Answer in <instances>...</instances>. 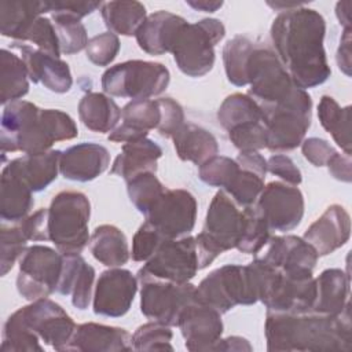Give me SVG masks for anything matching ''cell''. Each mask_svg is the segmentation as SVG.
Wrapping results in <instances>:
<instances>
[{
    "label": "cell",
    "instance_id": "obj_22",
    "mask_svg": "<svg viewBox=\"0 0 352 352\" xmlns=\"http://www.w3.org/2000/svg\"><path fill=\"white\" fill-rule=\"evenodd\" d=\"M110 165V154L98 143H80L66 148L60 155L59 172L73 182H91L100 176Z\"/></svg>",
    "mask_w": 352,
    "mask_h": 352
},
{
    "label": "cell",
    "instance_id": "obj_49",
    "mask_svg": "<svg viewBox=\"0 0 352 352\" xmlns=\"http://www.w3.org/2000/svg\"><path fill=\"white\" fill-rule=\"evenodd\" d=\"M120 40L117 34L111 32H104L89 38L85 52L87 58L96 66L110 65L120 51Z\"/></svg>",
    "mask_w": 352,
    "mask_h": 352
},
{
    "label": "cell",
    "instance_id": "obj_39",
    "mask_svg": "<svg viewBox=\"0 0 352 352\" xmlns=\"http://www.w3.org/2000/svg\"><path fill=\"white\" fill-rule=\"evenodd\" d=\"M256 43L246 36H235L223 48V62L227 78L236 87L248 85L246 65Z\"/></svg>",
    "mask_w": 352,
    "mask_h": 352
},
{
    "label": "cell",
    "instance_id": "obj_15",
    "mask_svg": "<svg viewBox=\"0 0 352 352\" xmlns=\"http://www.w3.org/2000/svg\"><path fill=\"white\" fill-rule=\"evenodd\" d=\"M197 220V201L187 190H168L146 214L151 224L165 239H177L188 235Z\"/></svg>",
    "mask_w": 352,
    "mask_h": 352
},
{
    "label": "cell",
    "instance_id": "obj_25",
    "mask_svg": "<svg viewBox=\"0 0 352 352\" xmlns=\"http://www.w3.org/2000/svg\"><path fill=\"white\" fill-rule=\"evenodd\" d=\"M121 125L114 128L109 140L114 143H128L147 138L150 129L158 128L161 109L157 100H131L121 110Z\"/></svg>",
    "mask_w": 352,
    "mask_h": 352
},
{
    "label": "cell",
    "instance_id": "obj_54",
    "mask_svg": "<svg viewBox=\"0 0 352 352\" xmlns=\"http://www.w3.org/2000/svg\"><path fill=\"white\" fill-rule=\"evenodd\" d=\"M267 170L292 186H298L302 182L300 169L296 166L290 157L283 154L271 155L267 160Z\"/></svg>",
    "mask_w": 352,
    "mask_h": 352
},
{
    "label": "cell",
    "instance_id": "obj_56",
    "mask_svg": "<svg viewBox=\"0 0 352 352\" xmlns=\"http://www.w3.org/2000/svg\"><path fill=\"white\" fill-rule=\"evenodd\" d=\"M102 3L98 1H48L50 12H58V14H66L70 16H74L77 19H81L87 16L88 14L94 12L96 8H100Z\"/></svg>",
    "mask_w": 352,
    "mask_h": 352
},
{
    "label": "cell",
    "instance_id": "obj_40",
    "mask_svg": "<svg viewBox=\"0 0 352 352\" xmlns=\"http://www.w3.org/2000/svg\"><path fill=\"white\" fill-rule=\"evenodd\" d=\"M126 191L133 206L144 216L166 191L155 173L144 172L126 180Z\"/></svg>",
    "mask_w": 352,
    "mask_h": 352
},
{
    "label": "cell",
    "instance_id": "obj_53",
    "mask_svg": "<svg viewBox=\"0 0 352 352\" xmlns=\"http://www.w3.org/2000/svg\"><path fill=\"white\" fill-rule=\"evenodd\" d=\"M301 151L305 160L315 166H324L337 153V150L324 139L308 138L301 143Z\"/></svg>",
    "mask_w": 352,
    "mask_h": 352
},
{
    "label": "cell",
    "instance_id": "obj_10",
    "mask_svg": "<svg viewBox=\"0 0 352 352\" xmlns=\"http://www.w3.org/2000/svg\"><path fill=\"white\" fill-rule=\"evenodd\" d=\"M169 80V70L162 63L135 59L109 67L100 82L110 96L140 100L161 95Z\"/></svg>",
    "mask_w": 352,
    "mask_h": 352
},
{
    "label": "cell",
    "instance_id": "obj_16",
    "mask_svg": "<svg viewBox=\"0 0 352 352\" xmlns=\"http://www.w3.org/2000/svg\"><path fill=\"white\" fill-rule=\"evenodd\" d=\"M270 230L286 232L296 228L304 216V195L292 184L271 182L254 204Z\"/></svg>",
    "mask_w": 352,
    "mask_h": 352
},
{
    "label": "cell",
    "instance_id": "obj_11",
    "mask_svg": "<svg viewBox=\"0 0 352 352\" xmlns=\"http://www.w3.org/2000/svg\"><path fill=\"white\" fill-rule=\"evenodd\" d=\"M63 267V253L44 245L28 246L19 258L16 276L18 293L28 301L45 298L59 283Z\"/></svg>",
    "mask_w": 352,
    "mask_h": 352
},
{
    "label": "cell",
    "instance_id": "obj_3",
    "mask_svg": "<svg viewBox=\"0 0 352 352\" xmlns=\"http://www.w3.org/2000/svg\"><path fill=\"white\" fill-rule=\"evenodd\" d=\"M77 135L74 120L65 111L40 109L28 100H15L4 106L0 129L3 154L44 153L54 143L74 139Z\"/></svg>",
    "mask_w": 352,
    "mask_h": 352
},
{
    "label": "cell",
    "instance_id": "obj_33",
    "mask_svg": "<svg viewBox=\"0 0 352 352\" xmlns=\"http://www.w3.org/2000/svg\"><path fill=\"white\" fill-rule=\"evenodd\" d=\"M89 250L99 263L110 268L121 267L129 260L126 236L111 224H102L95 228L89 236Z\"/></svg>",
    "mask_w": 352,
    "mask_h": 352
},
{
    "label": "cell",
    "instance_id": "obj_37",
    "mask_svg": "<svg viewBox=\"0 0 352 352\" xmlns=\"http://www.w3.org/2000/svg\"><path fill=\"white\" fill-rule=\"evenodd\" d=\"M318 117L344 154L351 155V106L341 107L334 98L324 95L318 104Z\"/></svg>",
    "mask_w": 352,
    "mask_h": 352
},
{
    "label": "cell",
    "instance_id": "obj_28",
    "mask_svg": "<svg viewBox=\"0 0 352 352\" xmlns=\"http://www.w3.org/2000/svg\"><path fill=\"white\" fill-rule=\"evenodd\" d=\"M162 157V148L153 140L143 138L124 143L121 153L111 165V173L125 182L144 172H157V161Z\"/></svg>",
    "mask_w": 352,
    "mask_h": 352
},
{
    "label": "cell",
    "instance_id": "obj_36",
    "mask_svg": "<svg viewBox=\"0 0 352 352\" xmlns=\"http://www.w3.org/2000/svg\"><path fill=\"white\" fill-rule=\"evenodd\" d=\"M1 104L21 100L29 92V73L21 56L3 48L0 51Z\"/></svg>",
    "mask_w": 352,
    "mask_h": 352
},
{
    "label": "cell",
    "instance_id": "obj_34",
    "mask_svg": "<svg viewBox=\"0 0 352 352\" xmlns=\"http://www.w3.org/2000/svg\"><path fill=\"white\" fill-rule=\"evenodd\" d=\"M0 216L6 221L19 223L33 208V191L15 175L1 170Z\"/></svg>",
    "mask_w": 352,
    "mask_h": 352
},
{
    "label": "cell",
    "instance_id": "obj_12",
    "mask_svg": "<svg viewBox=\"0 0 352 352\" xmlns=\"http://www.w3.org/2000/svg\"><path fill=\"white\" fill-rule=\"evenodd\" d=\"M198 253L195 238L186 235L177 239H166L138 272V280H168L176 283L190 282L197 271Z\"/></svg>",
    "mask_w": 352,
    "mask_h": 352
},
{
    "label": "cell",
    "instance_id": "obj_13",
    "mask_svg": "<svg viewBox=\"0 0 352 352\" xmlns=\"http://www.w3.org/2000/svg\"><path fill=\"white\" fill-rule=\"evenodd\" d=\"M12 316L55 351H66L77 326L59 304L47 297L21 307Z\"/></svg>",
    "mask_w": 352,
    "mask_h": 352
},
{
    "label": "cell",
    "instance_id": "obj_19",
    "mask_svg": "<svg viewBox=\"0 0 352 352\" xmlns=\"http://www.w3.org/2000/svg\"><path fill=\"white\" fill-rule=\"evenodd\" d=\"M263 254L256 257L287 274H312L316 261V250L296 235L272 236L261 249Z\"/></svg>",
    "mask_w": 352,
    "mask_h": 352
},
{
    "label": "cell",
    "instance_id": "obj_52",
    "mask_svg": "<svg viewBox=\"0 0 352 352\" xmlns=\"http://www.w3.org/2000/svg\"><path fill=\"white\" fill-rule=\"evenodd\" d=\"M161 109V121L158 125L160 135L172 138L173 133L184 124V113L182 106L172 98L157 99Z\"/></svg>",
    "mask_w": 352,
    "mask_h": 352
},
{
    "label": "cell",
    "instance_id": "obj_58",
    "mask_svg": "<svg viewBox=\"0 0 352 352\" xmlns=\"http://www.w3.org/2000/svg\"><path fill=\"white\" fill-rule=\"evenodd\" d=\"M351 155L348 154H340L338 151L333 155V158L326 165L329 168L330 175L341 182L349 183L352 179V170H351Z\"/></svg>",
    "mask_w": 352,
    "mask_h": 352
},
{
    "label": "cell",
    "instance_id": "obj_20",
    "mask_svg": "<svg viewBox=\"0 0 352 352\" xmlns=\"http://www.w3.org/2000/svg\"><path fill=\"white\" fill-rule=\"evenodd\" d=\"M12 47L19 51L28 67L29 78L33 82H40L55 94H65L72 88L73 78L70 67L60 58L22 43H14Z\"/></svg>",
    "mask_w": 352,
    "mask_h": 352
},
{
    "label": "cell",
    "instance_id": "obj_38",
    "mask_svg": "<svg viewBox=\"0 0 352 352\" xmlns=\"http://www.w3.org/2000/svg\"><path fill=\"white\" fill-rule=\"evenodd\" d=\"M217 120L228 132L246 124L263 122L264 117L260 104L248 94H232L227 96L220 104Z\"/></svg>",
    "mask_w": 352,
    "mask_h": 352
},
{
    "label": "cell",
    "instance_id": "obj_42",
    "mask_svg": "<svg viewBox=\"0 0 352 352\" xmlns=\"http://www.w3.org/2000/svg\"><path fill=\"white\" fill-rule=\"evenodd\" d=\"M52 21L59 40L60 54L73 55L87 48L89 40L87 29L80 19L66 14L52 12Z\"/></svg>",
    "mask_w": 352,
    "mask_h": 352
},
{
    "label": "cell",
    "instance_id": "obj_59",
    "mask_svg": "<svg viewBox=\"0 0 352 352\" xmlns=\"http://www.w3.org/2000/svg\"><path fill=\"white\" fill-rule=\"evenodd\" d=\"M337 65L346 76H351V29H345L337 51Z\"/></svg>",
    "mask_w": 352,
    "mask_h": 352
},
{
    "label": "cell",
    "instance_id": "obj_41",
    "mask_svg": "<svg viewBox=\"0 0 352 352\" xmlns=\"http://www.w3.org/2000/svg\"><path fill=\"white\" fill-rule=\"evenodd\" d=\"M245 226L236 249L242 253L258 254L270 239V227L256 205L243 208Z\"/></svg>",
    "mask_w": 352,
    "mask_h": 352
},
{
    "label": "cell",
    "instance_id": "obj_21",
    "mask_svg": "<svg viewBox=\"0 0 352 352\" xmlns=\"http://www.w3.org/2000/svg\"><path fill=\"white\" fill-rule=\"evenodd\" d=\"M351 235V219L341 205L329 206L304 232V239L316 250L318 256H326L344 246Z\"/></svg>",
    "mask_w": 352,
    "mask_h": 352
},
{
    "label": "cell",
    "instance_id": "obj_62",
    "mask_svg": "<svg viewBox=\"0 0 352 352\" xmlns=\"http://www.w3.org/2000/svg\"><path fill=\"white\" fill-rule=\"evenodd\" d=\"M187 4L192 7L194 10L204 11V12H214L217 11L221 6L223 1H208V0H188Z\"/></svg>",
    "mask_w": 352,
    "mask_h": 352
},
{
    "label": "cell",
    "instance_id": "obj_7",
    "mask_svg": "<svg viewBox=\"0 0 352 352\" xmlns=\"http://www.w3.org/2000/svg\"><path fill=\"white\" fill-rule=\"evenodd\" d=\"M224 34L226 28L220 19L187 22L170 51L180 72L188 77H202L209 73L214 65V45Z\"/></svg>",
    "mask_w": 352,
    "mask_h": 352
},
{
    "label": "cell",
    "instance_id": "obj_31",
    "mask_svg": "<svg viewBox=\"0 0 352 352\" xmlns=\"http://www.w3.org/2000/svg\"><path fill=\"white\" fill-rule=\"evenodd\" d=\"M50 12L48 0H3L0 3V32L4 37L21 41L32 22Z\"/></svg>",
    "mask_w": 352,
    "mask_h": 352
},
{
    "label": "cell",
    "instance_id": "obj_14",
    "mask_svg": "<svg viewBox=\"0 0 352 352\" xmlns=\"http://www.w3.org/2000/svg\"><path fill=\"white\" fill-rule=\"evenodd\" d=\"M140 311L155 322L177 326L183 308L195 298V286L190 282L176 283L148 279L140 282Z\"/></svg>",
    "mask_w": 352,
    "mask_h": 352
},
{
    "label": "cell",
    "instance_id": "obj_60",
    "mask_svg": "<svg viewBox=\"0 0 352 352\" xmlns=\"http://www.w3.org/2000/svg\"><path fill=\"white\" fill-rule=\"evenodd\" d=\"M212 351H252L250 344L248 342V340L238 337V336H232V337H227L224 340H219Z\"/></svg>",
    "mask_w": 352,
    "mask_h": 352
},
{
    "label": "cell",
    "instance_id": "obj_9",
    "mask_svg": "<svg viewBox=\"0 0 352 352\" xmlns=\"http://www.w3.org/2000/svg\"><path fill=\"white\" fill-rule=\"evenodd\" d=\"M246 81L250 85L248 95L260 106L285 103L300 89L293 82L276 54L263 44H254L249 55Z\"/></svg>",
    "mask_w": 352,
    "mask_h": 352
},
{
    "label": "cell",
    "instance_id": "obj_61",
    "mask_svg": "<svg viewBox=\"0 0 352 352\" xmlns=\"http://www.w3.org/2000/svg\"><path fill=\"white\" fill-rule=\"evenodd\" d=\"M351 1H340L336 7V14L340 23L345 29H351Z\"/></svg>",
    "mask_w": 352,
    "mask_h": 352
},
{
    "label": "cell",
    "instance_id": "obj_26",
    "mask_svg": "<svg viewBox=\"0 0 352 352\" xmlns=\"http://www.w3.org/2000/svg\"><path fill=\"white\" fill-rule=\"evenodd\" d=\"M62 151L48 150L38 154H23L10 161L3 169L19 177L33 192L47 188L58 176Z\"/></svg>",
    "mask_w": 352,
    "mask_h": 352
},
{
    "label": "cell",
    "instance_id": "obj_32",
    "mask_svg": "<svg viewBox=\"0 0 352 352\" xmlns=\"http://www.w3.org/2000/svg\"><path fill=\"white\" fill-rule=\"evenodd\" d=\"M78 117L92 132H111L121 118V109L106 94L88 92L78 103Z\"/></svg>",
    "mask_w": 352,
    "mask_h": 352
},
{
    "label": "cell",
    "instance_id": "obj_24",
    "mask_svg": "<svg viewBox=\"0 0 352 352\" xmlns=\"http://www.w3.org/2000/svg\"><path fill=\"white\" fill-rule=\"evenodd\" d=\"M132 349V336L121 327L99 323L77 324L66 351L118 352Z\"/></svg>",
    "mask_w": 352,
    "mask_h": 352
},
{
    "label": "cell",
    "instance_id": "obj_51",
    "mask_svg": "<svg viewBox=\"0 0 352 352\" xmlns=\"http://www.w3.org/2000/svg\"><path fill=\"white\" fill-rule=\"evenodd\" d=\"M166 241L151 224L144 221L132 239V258L146 263L158 250L161 243Z\"/></svg>",
    "mask_w": 352,
    "mask_h": 352
},
{
    "label": "cell",
    "instance_id": "obj_30",
    "mask_svg": "<svg viewBox=\"0 0 352 352\" xmlns=\"http://www.w3.org/2000/svg\"><path fill=\"white\" fill-rule=\"evenodd\" d=\"M172 140L177 157L195 165H202L219 151L216 138L195 124H183L173 133Z\"/></svg>",
    "mask_w": 352,
    "mask_h": 352
},
{
    "label": "cell",
    "instance_id": "obj_5",
    "mask_svg": "<svg viewBox=\"0 0 352 352\" xmlns=\"http://www.w3.org/2000/svg\"><path fill=\"white\" fill-rule=\"evenodd\" d=\"M91 204L80 191H60L48 208L50 241L60 253L80 254L89 243Z\"/></svg>",
    "mask_w": 352,
    "mask_h": 352
},
{
    "label": "cell",
    "instance_id": "obj_35",
    "mask_svg": "<svg viewBox=\"0 0 352 352\" xmlns=\"http://www.w3.org/2000/svg\"><path fill=\"white\" fill-rule=\"evenodd\" d=\"M100 12L109 32L121 36H135L147 18L144 6L135 0L102 3Z\"/></svg>",
    "mask_w": 352,
    "mask_h": 352
},
{
    "label": "cell",
    "instance_id": "obj_47",
    "mask_svg": "<svg viewBox=\"0 0 352 352\" xmlns=\"http://www.w3.org/2000/svg\"><path fill=\"white\" fill-rule=\"evenodd\" d=\"M239 169L241 168L235 160L224 155H214L199 165V179L210 187L226 188Z\"/></svg>",
    "mask_w": 352,
    "mask_h": 352
},
{
    "label": "cell",
    "instance_id": "obj_18",
    "mask_svg": "<svg viewBox=\"0 0 352 352\" xmlns=\"http://www.w3.org/2000/svg\"><path fill=\"white\" fill-rule=\"evenodd\" d=\"M177 327L188 351H212L223 334L221 314L194 298L180 312Z\"/></svg>",
    "mask_w": 352,
    "mask_h": 352
},
{
    "label": "cell",
    "instance_id": "obj_6",
    "mask_svg": "<svg viewBox=\"0 0 352 352\" xmlns=\"http://www.w3.org/2000/svg\"><path fill=\"white\" fill-rule=\"evenodd\" d=\"M195 300L220 314L236 305H252L258 301V285L250 264H228L212 271L195 287Z\"/></svg>",
    "mask_w": 352,
    "mask_h": 352
},
{
    "label": "cell",
    "instance_id": "obj_48",
    "mask_svg": "<svg viewBox=\"0 0 352 352\" xmlns=\"http://www.w3.org/2000/svg\"><path fill=\"white\" fill-rule=\"evenodd\" d=\"M21 41H30L33 47L37 50L54 55L56 58L60 56L59 40L56 36V30L54 22L48 18L38 16L36 18L32 25L26 29Z\"/></svg>",
    "mask_w": 352,
    "mask_h": 352
},
{
    "label": "cell",
    "instance_id": "obj_27",
    "mask_svg": "<svg viewBox=\"0 0 352 352\" xmlns=\"http://www.w3.org/2000/svg\"><path fill=\"white\" fill-rule=\"evenodd\" d=\"M95 270L76 253H63V267L56 286L62 296H72V304L78 309H87L94 290Z\"/></svg>",
    "mask_w": 352,
    "mask_h": 352
},
{
    "label": "cell",
    "instance_id": "obj_1",
    "mask_svg": "<svg viewBox=\"0 0 352 352\" xmlns=\"http://www.w3.org/2000/svg\"><path fill=\"white\" fill-rule=\"evenodd\" d=\"M324 33V18L304 6L282 11L271 25L275 54L301 89L318 87L331 74L323 47Z\"/></svg>",
    "mask_w": 352,
    "mask_h": 352
},
{
    "label": "cell",
    "instance_id": "obj_50",
    "mask_svg": "<svg viewBox=\"0 0 352 352\" xmlns=\"http://www.w3.org/2000/svg\"><path fill=\"white\" fill-rule=\"evenodd\" d=\"M231 143L242 151H258L267 147V131L263 122L246 124L228 131Z\"/></svg>",
    "mask_w": 352,
    "mask_h": 352
},
{
    "label": "cell",
    "instance_id": "obj_45",
    "mask_svg": "<svg viewBox=\"0 0 352 352\" xmlns=\"http://www.w3.org/2000/svg\"><path fill=\"white\" fill-rule=\"evenodd\" d=\"M40 338L18 322L12 315L6 320L3 329V342L0 349L3 352H22V351H43Z\"/></svg>",
    "mask_w": 352,
    "mask_h": 352
},
{
    "label": "cell",
    "instance_id": "obj_23",
    "mask_svg": "<svg viewBox=\"0 0 352 352\" xmlns=\"http://www.w3.org/2000/svg\"><path fill=\"white\" fill-rule=\"evenodd\" d=\"M187 21L169 11H155L150 14L138 29L135 37L140 50L150 55L170 52L179 32Z\"/></svg>",
    "mask_w": 352,
    "mask_h": 352
},
{
    "label": "cell",
    "instance_id": "obj_55",
    "mask_svg": "<svg viewBox=\"0 0 352 352\" xmlns=\"http://www.w3.org/2000/svg\"><path fill=\"white\" fill-rule=\"evenodd\" d=\"M26 238L33 242L50 241L48 235V208H41L19 221Z\"/></svg>",
    "mask_w": 352,
    "mask_h": 352
},
{
    "label": "cell",
    "instance_id": "obj_43",
    "mask_svg": "<svg viewBox=\"0 0 352 352\" xmlns=\"http://www.w3.org/2000/svg\"><path fill=\"white\" fill-rule=\"evenodd\" d=\"M173 337L169 326L151 320L136 329L132 336V349L135 351H173L170 344Z\"/></svg>",
    "mask_w": 352,
    "mask_h": 352
},
{
    "label": "cell",
    "instance_id": "obj_57",
    "mask_svg": "<svg viewBox=\"0 0 352 352\" xmlns=\"http://www.w3.org/2000/svg\"><path fill=\"white\" fill-rule=\"evenodd\" d=\"M235 161L241 169L253 172L263 179L265 177L267 160L258 151H242Z\"/></svg>",
    "mask_w": 352,
    "mask_h": 352
},
{
    "label": "cell",
    "instance_id": "obj_29",
    "mask_svg": "<svg viewBox=\"0 0 352 352\" xmlns=\"http://www.w3.org/2000/svg\"><path fill=\"white\" fill-rule=\"evenodd\" d=\"M315 286L316 294L311 312L336 316L349 302V275L340 268L324 270L315 279Z\"/></svg>",
    "mask_w": 352,
    "mask_h": 352
},
{
    "label": "cell",
    "instance_id": "obj_46",
    "mask_svg": "<svg viewBox=\"0 0 352 352\" xmlns=\"http://www.w3.org/2000/svg\"><path fill=\"white\" fill-rule=\"evenodd\" d=\"M0 245H1V256H0V268H1V276H6L8 271L14 267L15 261L21 258L23 252L26 250L28 238L21 228L19 224L12 227L1 226L0 231Z\"/></svg>",
    "mask_w": 352,
    "mask_h": 352
},
{
    "label": "cell",
    "instance_id": "obj_17",
    "mask_svg": "<svg viewBox=\"0 0 352 352\" xmlns=\"http://www.w3.org/2000/svg\"><path fill=\"white\" fill-rule=\"evenodd\" d=\"M138 292V278L124 268L103 271L96 280L94 292V312L96 315L120 318L124 316Z\"/></svg>",
    "mask_w": 352,
    "mask_h": 352
},
{
    "label": "cell",
    "instance_id": "obj_4",
    "mask_svg": "<svg viewBox=\"0 0 352 352\" xmlns=\"http://www.w3.org/2000/svg\"><path fill=\"white\" fill-rule=\"evenodd\" d=\"M224 191L213 197L204 224V230L195 236L199 270L208 267L221 253L236 248L243 226L245 212Z\"/></svg>",
    "mask_w": 352,
    "mask_h": 352
},
{
    "label": "cell",
    "instance_id": "obj_2",
    "mask_svg": "<svg viewBox=\"0 0 352 352\" xmlns=\"http://www.w3.org/2000/svg\"><path fill=\"white\" fill-rule=\"evenodd\" d=\"M268 351H351L349 302L336 316L315 312L267 311L264 326Z\"/></svg>",
    "mask_w": 352,
    "mask_h": 352
},
{
    "label": "cell",
    "instance_id": "obj_8",
    "mask_svg": "<svg viewBox=\"0 0 352 352\" xmlns=\"http://www.w3.org/2000/svg\"><path fill=\"white\" fill-rule=\"evenodd\" d=\"M267 131V148L289 151L298 147L311 125L312 99L305 89L287 102L275 106H260Z\"/></svg>",
    "mask_w": 352,
    "mask_h": 352
},
{
    "label": "cell",
    "instance_id": "obj_44",
    "mask_svg": "<svg viewBox=\"0 0 352 352\" xmlns=\"http://www.w3.org/2000/svg\"><path fill=\"white\" fill-rule=\"evenodd\" d=\"M264 188V179L258 175L239 169L234 176L231 183L224 188V191L242 208L252 206L257 202L261 191Z\"/></svg>",
    "mask_w": 352,
    "mask_h": 352
}]
</instances>
